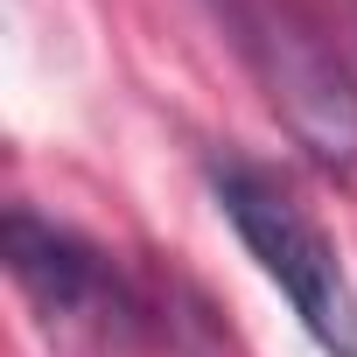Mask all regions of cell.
<instances>
[{
    "label": "cell",
    "instance_id": "cell-1",
    "mask_svg": "<svg viewBox=\"0 0 357 357\" xmlns=\"http://www.w3.org/2000/svg\"><path fill=\"white\" fill-rule=\"evenodd\" d=\"M211 15L294 147L329 175H357V70L336 36L301 0H211Z\"/></svg>",
    "mask_w": 357,
    "mask_h": 357
},
{
    "label": "cell",
    "instance_id": "cell-2",
    "mask_svg": "<svg viewBox=\"0 0 357 357\" xmlns=\"http://www.w3.org/2000/svg\"><path fill=\"white\" fill-rule=\"evenodd\" d=\"M204 175H211V197H218L225 225L238 231L252 266L280 287V301L294 308L308 343L322 357H357V280H350L336 238L315 225V211L273 168H259L245 154H211Z\"/></svg>",
    "mask_w": 357,
    "mask_h": 357
},
{
    "label": "cell",
    "instance_id": "cell-3",
    "mask_svg": "<svg viewBox=\"0 0 357 357\" xmlns=\"http://www.w3.org/2000/svg\"><path fill=\"white\" fill-rule=\"evenodd\" d=\"M0 259H8L15 287L43 308V322L56 329H84V336H133L140 329V301L126 287V273L112 266V252H98L84 231L15 204L0 225Z\"/></svg>",
    "mask_w": 357,
    "mask_h": 357
}]
</instances>
